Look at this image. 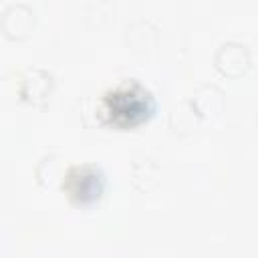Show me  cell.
<instances>
[{
  "label": "cell",
  "mask_w": 258,
  "mask_h": 258,
  "mask_svg": "<svg viewBox=\"0 0 258 258\" xmlns=\"http://www.w3.org/2000/svg\"><path fill=\"white\" fill-rule=\"evenodd\" d=\"M54 89V77L50 71L42 69V67H32L28 69L18 85V93L24 101L32 103V105H42L44 101L50 99Z\"/></svg>",
  "instance_id": "obj_5"
},
{
  "label": "cell",
  "mask_w": 258,
  "mask_h": 258,
  "mask_svg": "<svg viewBox=\"0 0 258 258\" xmlns=\"http://www.w3.org/2000/svg\"><path fill=\"white\" fill-rule=\"evenodd\" d=\"M34 8L24 0H12L2 10V30L10 38H22L28 36L34 28Z\"/></svg>",
  "instance_id": "obj_3"
},
{
  "label": "cell",
  "mask_w": 258,
  "mask_h": 258,
  "mask_svg": "<svg viewBox=\"0 0 258 258\" xmlns=\"http://www.w3.org/2000/svg\"><path fill=\"white\" fill-rule=\"evenodd\" d=\"M157 28L149 18H135L125 28V40L133 50H149L155 44Z\"/></svg>",
  "instance_id": "obj_8"
},
{
  "label": "cell",
  "mask_w": 258,
  "mask_h": 258,
  "mask_svg": "<svg viewBox=\"0 0 258 258\" xmlns=\"http://www.w3.org/2000/svg\"><path fill=\"white\" fill-rule=\"evenodd\" d=\"M214 64L226 77H240L250 67V48L240 40H224L214 52Z\"/></svg>",
  "instance_id": "obj_4"
},
{
  "label": "cell",
  "mask_w": 258,
  "mask_h": 258,
  "mask_svg": "<svg viewBox=\"0 0 258 258\" xmlns=\"http://www.w3.org/2000/svg\"><path fill=\"white\" fill-rule=\"evenodd\" d=\"M169 129L177 135H189L196 133V129L200 127V113L196 111V107L191 105V101H181L177 105H173V109L169 111Z\"/></svg>",
  "instance_id": "obj_7"
},
{
  "label": "cell",
  "mask_w": 258,
  "mask_h": 258,
  "mask_svg": "<svg viewBox=\"0 0 258 258\" xmlns=\"http://www.w3.org/2000/svg\"><path fill=\"white\" fill-rule=\"evenodd\" d=\"M189 101H191V105L196 107V111L200 113L202 119L216 117L224 109V91L214 83H204L196 89V93Z\"/></svg>",
  "instance_id": "obj_6"
},
{
  "label": "cell",
  "mask_w": 258,
  "mask_h": 258,
  "mask_svg": "<svg viewBox=\"0 0 258 258\" xmlns=\"http://www.w3.org/2000/svg\"><path fill=\"white\" fill-rule=\"evenodd\" d=\"M62 189L77 204H93L105 189V173L93 163L73 165L62 175Z\"/></svg>",
  "instance_id": "obj_2"
},
{
  "label": "cell",
  "mask_w": 258,
  "mask_h": 258,
  "mask_svg": "<svg viewBox=\"0 0 258 258\" xmlns=\"http://www.w3.org/2000/svg\"><path fill=\"white\" fill-rule=\"evenodd\" d=\"M34 177L44 187H50L58 179H62L60 177V155L58 153H44L34 167Z\"/></svg>",
  "instance_id": "obj_9"
},
{
  "label": "cell",
  "mask_w": 258,
  "mask_h": 258,
  "mask_svg": "<svg viewBox=\"0 0 258 258\" xmlns=\"http://www.w3.org/2000/svg\"><path fill=\"white\" fill-rule=\"evenodd\" d=\"M153 109L155 101L149 89L131 79L111 87L103 95L97 113L107 123H113L117 127H133L145 121L153 113Z\"/></svg>",
  "instance_id": "obj_1"
}]
</instances>
